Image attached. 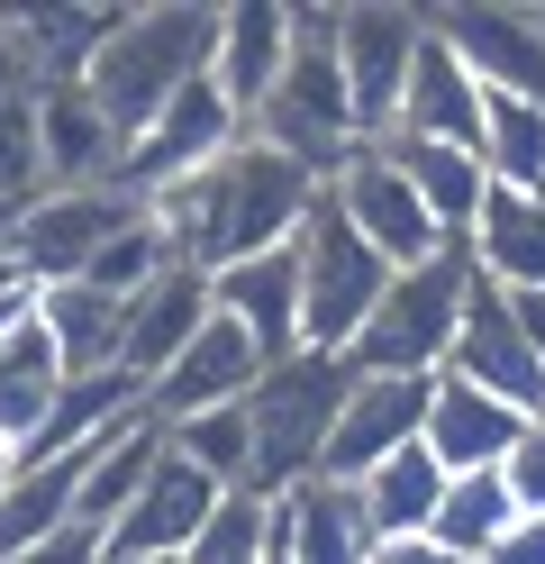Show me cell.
I'll use <instances>...</instances> for the list:
<instances>
[{
  "label": "cell",
  "instance_id": "1",
  "mask_svg": "<svg viewBox=\"0 0 545 564\" xmlns=\"http://www.w3.org/2000/svg\"><path fill=\"white\" fill-rule=\"evenodd\" d=\"M318 200H327V183H309L301 164H282L264 147H228L209 173H192V183H173L155 200H137V209H145V228L164 237L173 264L218 273V264L264 256V246H291Z\"/></svg>",
  "mask_w": 545,
  "mask_h": 564
},
{
  "label": "cell",
  "instance_id": "2",
  "mask_svg": "<svg viewBox=\"0 0 545 564\" xmlns=\"http://www.w3.org/2000/svg\"><path fill=\"white\" fill-rule=\"evenodd\" d=\"M209 46H218V10L209 0H155V10H119L109 19L100 55L83 64V91H91V110L109 119V137L128 147L182 83H200Z\"/></svg>",
  "mask_w": 545,
  "mask_h": 564
},
{
  "label": "cell",
  "instance_id": "3",
  "mask_svg": "<svg viewBox=\"0 0 545 564\" xmlns=\"http://www.w3.org/2000/svg\"><path fill=\"white\" fill-rule=\"evenodd\" d=\"M246 147L301 164L309 183H337L346 155L363 147L355 100L337 83V55H327V10H291V64H282V83L246 110Z\"/></svg>",
  "mask_w": 545,
  "mask_h": 564
},
{
  "label": "cell",
  "instance_id": "4",
  "mask_svg": "<svg viewBox=\"0 0 545 564\" xmlns=\"http://www.w3.org/2000/svg\"><path fill=\"white\" fill-rule=\"evenodd\" d=\"M355 365L346 356H282L254 373L246 392V429H254V474L246 491H264V501H282V491L318 482V455H327V429H337V401H346Z\"/></svg>",
  "mask_w": 545,
  "mask_h": 564
},
{
  "label": "cell",
  "instance_id": "5",
  "mask_svg": "<svg viewBox=\"0 0 545 564\" xmlns=\"http://www.w3.org/2000/svg\"><path fill=\"white\" fill-rule=\"evenodd\" d=\"M464 282H472L464 246H436L427 264L391 273L382 282V310L346 346V365L355 373H446V346H455V319H464Z\"/></svg>",
  "mask_w": 545,
  "mask_h": 564
},
{
  "label": "cell",
  "instance_id": "6",
  "mask_svg": "<svg viewBox=\"0 0 545 564\" xmlns=\"http://www.w3.org/2000/svg\"><path fill=\"white\" fill-rule=\"evenodd\" d=\"M291 256H301V346L309 356H346V346L363 337V319L382 310L391 264L337 219V200L309 209V228L291 237Z\"/></svg>",
  "mask_w": 545,
  "mask_h": 564
},
{
  "label": "cell",
  "instance_id": "7",
  "mask_svg": "<svg viewBox=\"0 0 545 564\" xmlns=\"http://www.w3.org/2000/svg\"><path fill=\"white\" fill-rule=\"evenodd\" d=\"M418 46H427V10H400V0H355V10H327V55H337V83H346V100H355L363 147L391 137Z\"/></svg>",
  "mask_w": 545,
  "mask_h": 564
},
{
  "label": "cell",
  "instance_id": "8",
  "mask_svg": "<svg viewBox=\"0 0 545 564\" xmlns=\"http://www.w3.org/2000/svg\"><path fill=\"white\" fill-rule=\"evenodd\" d=\"M137 219V200L119 192V183H83V192H36L19 219H10V237H0V256H10V273L28 282V292H46V282H83L91 273V256L109 237H119Z\"/></svg>",
  "mask_w": 545,
  "mask_h": 564
},
{
  "label": "cell",
  "instance_id": "9",
  "mask_svg": "<svg viewBox=\"0 0 545 564\" xmlns=\"http://www.w3.org/2000/svg\"><path fill=\"white\" fill-rule=\"evenodd\" d=\"M228 147H246V119L228 110V91L200 74V83H182L164 110L119 147V192H128V200H155V192H173V183H192V173H209Z\"/></svg>",
  "mask_w": 545,
  "mask_h": 564
},
{
  "label": "cell",
  "instance_id": "10",
  "mask_svg": "<svg viewBox=\"0 0 545 564\" xmlns=\"http://www.w3.org/2000/svg\"><path fill=\"white\" fill-rule=\"evenodd\" d=\"M427 28L482 91L545 110V10H527V0H455V10H427Z\"/></svg>",
  "mask_w": 545,
  "mask_h": 564
},
{
  "label": "cell",
  "instance_id": "11",
  "mask_svg": "<svg viewBox=\"0 0 545 564\" xmlns=\"http://www.w3.org/2000/svg\"><path fill=\"white\" fill-rule=\"evenodd\" d=\"M427 392H436V373H355L346 382V401H337V429H327V455H318V482H363L382 465V455L400 446H418L427 429Z\"/></svg>",
  "mask_w": 545,
  "mask_h": 564
},
{
  "label": "cell",
  "instance_id": "12",
  "mask_svg": "<svg viewBox=\"0 0 545 564\" xmlns=\"http://www.w3.org/2000/svg\"><path fill=\"white\" fill-rule=\"evenodd\" d=\"M446 373L472 382V392H491V401H509V410H527V419L545 401V365L519 337V310H509V292L482 282V273L464 282V319H455V346H446Z\"/></svg>",
  "mask_w": 545,
  "mask_h": 564
},
{
  "label": "cell",
  "instance_id": "13",
  "mask_svg": "<svg viewBox=\"0 0 545 564\" xmlns=\"http://www.w3.org/2000/svg\"><path fill=\"white\" fill-rule=\"evenodd\" d=\"M327 200H337V219L373 246V256L391 264V273H410V264H427L436 246H455V237H436V219L418 209V192L400 183V164L382 155V147H355L346 155V173L327 183Z\"/></svg>",
  "mask_w": 545,
  "mask_h": 564
},
{
  "label": "cell",
  "instance_id": "14",
  "mask_svg": "<svg viewBox=\"0 0 545 564\" xmlns=\"http://www.w3.org/2000/svg\"><path fill=\"white\" fill-rule=\"evenodd\" d=\"M218 501H228V491H218L200 465H182V455L164 446V455H155V474L137 482V501L100 528V555H155V564H182V546L209 528Z\"/></svg>",
  "mask_w": 545,
  "mask_h": 564
},
{
  "label": "cell",
  "instance_id": "15",
  "mask_svg": "<svg viewBox=\"0 0 545 564\" xmlns=\"http://www.w3.org/2000/svg\"><path fill=\"white\" fill-rule=\"evenodd\" d=\"M254 373H264V346H254L237 319H218V310H209L200 337L182 346V356H173L155 382H145V410L173 429V419H192V410H228V401H246Z\"/></svg>",
  "mask_w": 545,
  "mask_h": 564
},
{
  "label": "cell",
  "instance_id": "16",
  "mask_svg": "<svg viewBox=\"0 0 545 564\" xmlns=\"http://www.w3.org/2000/svg\"><path fill=\"white\" fill-rule=\"evenodd\" d=\"M209 310L237 319L264 346V365L301 356V256H291V246H264V256H246V264H218L209 273Z\"/></svg>",
  "mask_w": 545,
  "mask_h": 564
},
{
  "label": "cell",
  "instance_id": "17",
  "mask_svg": "<svg viewBox=\"0 0 545 564\" xmlns=\"http://www.w3.org/2000/svg\"><path fill=\"white\" fill-rule=\"evenodd\" d=\"M128 319H119V373L128 382H155L182 346L200 337V319H209V273H192V264H164L145 292H128L119 301Z\"/></svg>",
  "mask_w": 545,
  "mask_h": 564
},
{
  "label": "cell",
  "instance_id": "18",
  "mask_svg": "<svg viewBox=\"0 0 545 564\" xmlns=\"http://www.w3.org/2000/svg\"><path fill=\"white\" fill-rule=\"evenodd\" d=\"M519 437H527V410H509V401H491V392H472V382L436 373L418 446H427V455H436L446 474H500Z\"/></svg>",
  "mask_w": 545,
  "mask_h": 564
},
{
  "label": "cell",
  "instance_id": "19",
  "mask_svg": "<svg viewBox=\"0 0 545 564\" xmlns=\"http://www.w3.org/2000/svg\"><path fill=\"white\" fill-rule=\"evenodd\" d=\"M282 64H291V0H228L218 10V46H209V83L228 91L237 119L282 83Z\"/></svg>",
  "mask_w": 545,
  "mask_h": 564
},
{
  "label": "cell",
  "instance_id": "20",
  "mask_svg": "<svg viewBox=\"0 0 545 564\" xmlns=\"http://www.w3.org/2000/svg\"><path fill=\"white\" fill-rule=\"evenodd\" d=\"M36 155H46V192L119 183V137L83 83H36Z\"/></svg>",
  "mask_w": 545,
  "mask_h": 564
},
{
  "label": "cell",
  "instance_id": "21",
  "mask_svg": "<svg viewBox=\"0 0 545 564\" xmlns=\"http://www.w3.org/2000/svg\"><path fill=\"white\" fill-rule=\"evenodd\" d=\"M391 137H427V147H472V155H482V83L436 46V28H427L418 64H410V91H400Z\"/></svg>",
  "mask_w": 545,
  "mask_h": 564
},
{
  "label": "cell",
  "instance_id": "22",
  "mask_svg": "<svg viewBox=\"0 0 545 564\" xmlns=\"http://www.w3.org/2000/svg\"><path fill=\"white\" fill-rule=\"evenodd\" d=\"M373 528H363L346 482H301L273 501V564H363Z\"/></svg>",
  "mask_w": 545,
  "mask_h": 564
},
{
  "label": "cell",
  "instance_id": "23",
  "mask_svg": "<svg viewBox=\"0 0 545 564\" xmlns=\"http://www.w3.org/2000/svg\"><path fill=\"white\" fill-rule=\"evenodd\" d=\"M464 256L482 282L500 292H545V192H482V219H472Z\"/></svg>",
  "mask_w": 545,
  "mask_h": 564
},
{
  "label": "cell",
  "instance_id": "24",
  "mask_svg": "<svg viewBox=\"0 0 545 564\" xmlns=\"http://www.w3.org/2000/svg\"><path fill=\"white\" fill-rule=\"evenodd\" d=\"M373 147L400 164V183L418 192V209L436 219V237H472V219H482V192H491V173L472 147H427V137H373Z\"/></svg>",
  "mask_w": 545,
  "mask_h": 564
},
{
  "label": "cell",
  "instance_id": "25",
  "mask_svg": "<svg viewBox=\"0 0 545 564\" xmlns=\"http://www.w3.org/2000/svg\"><path fill=\"white\" fill-rule=\"evenodd\" d=\"M145 410V382H128V373H73L64 392H55V410H46V429H36L28 446H19V465H55V455H91L119 419H137Z\"/></svg>",
  "mask_w": 545,
  "mask_h": 564
},
{
  "label": "cell",
  "instance_id": "26",
  "mask_svg": "<svg viewBox=\"0 0 545 564\" xmlns=\"http://www.w3.org/2000/svg\"><path fill=\"white\" fill-rule=\"evenodd\" d=\"M28 319H36V337L55 346L64 382L73 373H119V319H128V310L109 292H91V282H46Z\"/></svg>",
  "mask_w": 545,
  "mask_h": 564
},
{
  "label": "cell",
  "instance_id": "27",
  "mask_svg": "<svg viewBox=\"0 0 545 564\" xmlns=\"http://www.w3.org/2000/svg\"><path fill=\"white\" fill-rule=\"evenodd\" d=\"M155 455H164V419L155 410H137V419H119V429H109L91 455H83V491H73V528H100L119 519L128 501H137V482L155 474Z\"/></svg>",
  "mask_w": 545,
  "mask_h": 564
},
{
  "label": "cell",
  "instance_id": "28",
  "mask_svg": "<svg viewBox=\"0 0 545 564\" xmlns=\"http://www.w3.org/2000/svg\"><path fill=\"white\" fill-rule=\"evenodd\" d=\"M73 491H83V455H55V465H19L0 491V564H19L36 546H55L73 528Z\"/></svg>",
  "mask_w": 545,
  "mask_h": 564
},
{
  "label": "cell",
  "instance_id": "29",
  "mask_svg": "<svg viewBox=\"0 0 545 564\" xmlns=\"http://www.w3.org/2000/svg\"><path fill=\"white\" fill-rule=\"evenodd\" d=\"M436 501H446V465H436L427 446H400V455H382V465L355 482V510H363L373 538H427Z\"/></svg>",
  "mask_w": 545,
  "mask_h": 564
},
{
  "label": "cell",
  "instance_id": "30",
  "mask_svg": "<svg viewBox=\"0 0 545 564\" xmlns=\"http://www.w3.org/2000/svg\"><path fill=\"white\" fill-rule=\"evenodd\" d=\"M36 310V301H28ZM55 392H64V365H55V346L36 337V319L0 346V446H28L36 429H46V410H55Z\"/></svg>",
  "mask_w": 545,
  "mask_h": 564
},
{
  "label": "cell",
  "instance_id": "31",
  "mask_svg": "<svg viewBox=\"0 0 545 564\" xmlns=\"http://www.w3.org/2000/svg\"><path fill=\"white\" fill-rule=\"evenodd\" d=\"M509 519H519V501H509L500 474H446V501H436V519H427V546L446 564H482V546Z\"/></svg>",
  "mask_w": 545,
  "mask_h": 564
},
{
  "label": "cell",
  "instance_id": "32",
  "mask_svg": "<svg viewBox=\"0 0 545 564\" xmlns=\"http://www.w3.org/2000/svg\"><path fill=\"white\" fill-rule=\"evenodd\" d=\"M482 173L500 192H545V110L482 91Z\"/></svg>",
  "mask_w": 545,
  "mask_h": 564
},
{
  "label": "cell",
  "instance_id": "33",
  "mask_svg": "<svg viewBox=\"0 0 545 564\" xmlns=\"http://www.w3.org/2000/svg\"><path fill=\"white\" fill-rule=\"evenodd\" d=\"M164 446L182 455V465H200L218 491H246V474H254V429H246V401L173 419V429H164Z\"/></svg>",
  "mask_w": 545,
  "mask_h": 564
},
{
  "label": "cell",
  "instance_id": "34",
  "mask_svg": "<svg viewBox=\"0 0 545 564\" xmlns=\"http://www.w3.org/2000/svg\"><path fill=\"white\" fill-rule=\"evenodd\" d=\"M182 564H273V501L264 491H228L209 510V528L182 546Z\"/></svg>",
  "mask_w": 545,
  "mask_h": 564
},
{
  "label": "cell",
  "instance_id": "35",
  "mask_svg": "<svg viewBox=\"0 0 545 564\" xmlns=\"http://www.w3.org/2000/svg\"><path fill=\"white\" fill-rule=\"evenodd\" d=\"M164 264H173V256H164V237L145 228V209H137V219H128V228L91 256V273H83V282H91V292H109V301H128V292H145V282H155Z\"/></svg>",
  "mask_w": 545,
  "mask_h": 564
},
{
  "label": "cell",
  "instance_id": "36",
  "mask_svg": "<svg viewBox=\"0 0 545 564\" xmlns=\"http://www.w3.org/2000/svg\"><path fill=\"white\" fill-rule=\"evenodd\" d=\"M46 192V155H36V91L0 110V209H28Z\"/></svg>",
  "mask_w": 545,
  "mask_h": 564
},
{
  "label": "cell",
  "instance_id": "37",
  "mask_svg": "<svg viewBox=\"0 0 545 564\" xmlns=\"http://www.w3.org/2000/svg\"><path fill=\"white\" fill-rule=\"evenodd\" d=\"M500 482H509V501H519V519H545V429H536V419H527V437L509 446Z\"/></svg>",
  "mask_w": 545,
  "mask_h": 564
},
{
  "label": "cell",
  "instance_id": "38",
  "mask_svg": "<svg viewBox=\"0 0 545 564\" xmlns=\"http://www.w3.org/2000/svg\"><path fill=\"white\" fill-rule=\"evenodd\" d=\"M482 564H545V519H509L482 546Z\"/></svg>",
  "mask_w": 545,
  "mask_h": 564
},
{
  "label": "cell",
  "instance_id": "39",
  "mask_svg": "<svg viewBox=\"0 0 545 564\" xmlns=\"http://www.w3.org/2000/svg\"><path fill=\"white\" fill-rule=\"evenodd\" d=\"M36 91V64H28V46L10 37V28H0V110H10V100H28Z\"/></svg>",
  "mask_w": 545,
  "mask_h": 564
},
{
  "label": "cell",
  "instance_id": "40",
  "mask_svg": "<svg viewBox=\"0 0 545 564\" xmlns=\"http://www.w3.org/2000/svg\"><path fill=\"white\" fill-rule=\"evenodd\" d=\"M363 564H446V555H436L427 538H373V546H363Z\"/></svg>",
  "mask_w": 545,
  "mask_h": 564
},
{
  "label": "cell",
  "instance_id": "41",
  "mask_svg": "<svg viewBox=\"0 0 545 564\" xmlns=\"http://www.w3.org/2000/svg\"><path fill=\"white\" fill-rule=\"evenodd\" d=\"M509 310H519V337L536 346V365H545V292H509Z\"/></svg>",
  "mask_w": 545,
  "mask_h": 564
},
{
  "label": "cell",
  "instance_id": "42",
  "mask_svg": "<svg viewBox=\"0 0 545 564\" xmlns=\"http://www.w3.org/2000/svg\"><path fill=\"white\" fill-rule=\"evenodd\" d=\"M28 301H36V292H28V282H10V292H0V346H10V337L28 328Z\"/></svg>",
  "mask_w": 545,
  "mask_h": 564
},
{
  "label": "cell",
  "instance_id": "43",
  "mask_svg": "<svg viewBox=\"0 0 545 564\" xmlns=\"http://www.w3.org/2000/svg\"><path fill=\"white\" fill-rule=\"evenodd\" d=\"M100 564H155V555H100Z\"/></svg>",
  "mask_w": 545,
  "mask_h": 564
},
{
  "label": "cell",
  "instance_id": "44",
  "mask_svg": "<svg viewBox=\"0 0 545 564\" xmlns=\"http://www.w3.org/2000/svg\"><path fill=\"white\" fill-rule=\"evenodd\" d=\"M10 282H19V273H10V256H0V292H10Z\"/></svg>",
  "mask_w": 545,
  "mask_h": 564
},
{
  "label": "cell",
  "instance_id": "45",
  "mask_svg": "<svg viewBox=\"0 0 545 564\" xmlns=\"http://www.w3.org/2000/svg\"><path fill=\"white\" fill-rule=\"evenodd\" d=\"M10 219H19V209H0V237H10Z\"/></svg>",
  "mask_w": 545,
  "mask_h": 564
},
{
  "label": "cell",
  "instance_id": "46",
  "mask_svg": "<svg viewBox=\"0 0 545 564\" xmlns=\"http://www.w3.org/2000/svg\"><path fill=\"white\" fill-rule=\"evenodd\" d=\"M536 429H545V401H536Z\"/></svg>",
  "mask_w": 545,
  "mask_h": 564
}]
</instances>
